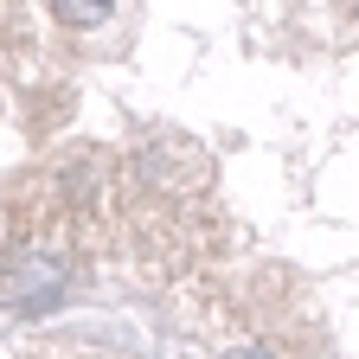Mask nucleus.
Listing matches in <instances>:
<instances>
[{
	"instance_id": "nucleus-1",
	"label": "nucleus",
	"mask_w": 359,
	"mask_h": 359,
	"mask_svg": "<svg viewBox=\"0 0 359 359\" xmlns=\"http://www.w3.org/2000/svg\"><path fill=\"white\" fill-rule=\"evenodd\" d=\"M116 7V0H58V13H65V26H97L103 13Z\"/></svg>"
},
{
	"instance_id": "nucleus-2",
	"label": "nucleus",
	"mask_w": 359,
	"mask_h": 359,
	"mask_svg": "<svg viewBox=\"0 0 359 359\" xmlns=\"http://www.w3.org/2000/svg\"><path fill=\"white\" fill-rule=\"evenodd\" d=\"M231 359H269V353H263V346H238Z\"/></svg>"
}]
</instances>
